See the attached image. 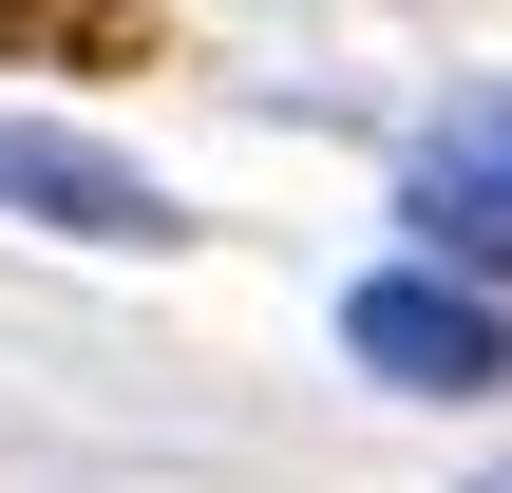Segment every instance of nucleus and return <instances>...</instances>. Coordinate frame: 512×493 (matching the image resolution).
<instances>
[{"label":"nucleus","mask_w":512,"mask_h":493,"mask_svg":"<svg viewBox=\"0 0 512 493\" xmlns=\"http://www.w3.org/2000/svg\"><path fill=\"white\" fill-rule=\"evenodd\" d=\"M342 342H361V380H399V399H494L512 380V304H475L456 266H380V285L342 304Z\"/></svg>","instance_id":"obj_1"},{"label":"nucleus","mask_w":512,"mask_h":493,"mask_svg":"<svg viewBox=\"0 0 512 493\" xmlns=\"http://www.w3.org/2000/svg\"><path fill=\"white\" fill-rule=\"evenodd\" d=\"M0 209L57 228V247H171V190H152L133 152L57 133V114H0Z\"/></svg>","instance_id":"obj_2"},{"label":"nucleus","mask_w":512,"mask_h":493,"mask_svg":"<svg viewBox=\"0 0 512 493\" xmlns=\"http://www.w3.org/2000/svg\"><path fill=\"white\" fill-rule=\"evenodd\" d=\"M0 57H57V76H133V57H152V0H0Z\"/></svg>","instance_id":"obj_3"},{"label":"nucleus","mask_w":512,"mask_h":493,"mask_svg":"<svg viewBox=\"0 0 512 493\" xmlns=\"http://www.w3.org/2000/svg\"><path fill=\"white\" fill-rule=\"evenodd\" d=\"M418 171H475V190H512V95H456V114H437V152H418Z\"/></svg>","instance_id":"obj_4"},{"label":"nucleus","mask_w":512,"mask_h":493,"mask_svg":"<svg viewBox=\"0 0 512 493\" xmlns=\"http://www.w3.org/2000/svg\"><path fill=\"white\" fill-rule=\"evenodd\" d=\"M475 493H512V475H475Z\"/></svg>","instance_id":"obj_5"}]
</instances>
